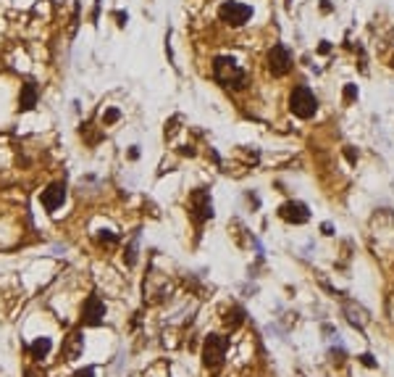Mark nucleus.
Masks as SVG:
<instances>
[{
  "label": "nucleus",
  "instance_id": "nucleus-1",
  "mask_svg": "<svg viewBox=\"0 0 394 377\" xmlns=\"http://www.w3.org/2000/svg\"><path fill=\"white\" fill-rule=\"evenodd\" d=\"M213 77L219 79L223 88H234V90H239V88H245V82H248V74L239 69V63L229 56H219V59L213 61Z\"/></svg>",
  "mask_w": 394,
  "mask_h": 377
},
{
  "label": "nucleus",
  "instance_id": "nucleus-2",
  "mask_svg": "<svg viewBox=\"0 0 394 377\" xmlns=\"http://www.w3.org/2000/svg\"><path fill=\"white\" fill-rule=\"evenodd\" d=\"M289 111L297 119H313L316 111H318V98L313 95V90L307 85H300L289 95Z\"/></svg>",
  "mask_w": 394,
  "mask_h": 377
},
{
  "label": "nucleus",
  "instance_id": "nucleus-3",
  "mask_svg": "<svg viewBox=\"0 0 394 377\" xmlns=\"http://www.w3.org/2000/svg\"><path fill=\"white\" fill-rule=\"evenodd\" d=\"M226 348H229V338L223 335H208L203 348V362L208 369H219L223 359H226Z\"/></svg>",
  "mask_w": 394,
  "mask_h": 377
},
{
  "label": "nucleus",
  "instance_id": "nucleus-4",
  "mask_svg": "<svg viewBox=\"0 0 394 377\" xmlns=\"http://www.w3.org/2000/svg\"><path fill=\"white\" fill-rule=\"evenodd\" d=\"M219 16H221V21H223V24H229V27H242L250 16H252V8L245 6V3L229 0V3H223V6L219 8Z\"/></svg>",
  "mask_w": 394,
  "mask_h": 377
},
{
  "label": "nucleus",
  "instance_id": "nucleus-5",
  "mask_svg": "<svg viewBox=\"0 0 394 377\" xmlns=\"http://www.w3.org/2000/svg\"><path fill=\"white\" fill-rule=\"evenodd\" d=\"M268 72L274 77H284L292 72V53L284 45H274L268 50Z\"/></svg>",
  "mask_w": 394,
  "mask_h": 377
},
{
  "label": "nucleus",
  "instance_id": "nucleus-6",
  "mask_svg": "<svg viewBox=\"0 0 394 377\" xmlns=\"http://www.w3.org/2000/svg\"><path fill=\"white\" fill-rule=\"evenodd\" d=\"M190 212H192V219L197 225H203L205 219L213 216V201H210V193L208 190H195L190 198Z\"/></svg>",
  "mask_w": 394,
  "mask_h": 377
},
{
  "label": "nucleus",
  "instance_id": "nucleus-7",
  "mask_svg": "<svg viewBox=\"0 0 394 377\" xmlns=\"http://www.w3.org/2000/svg\"><path fill=\"white\" fill-rule=\"evenodd\" d=\"M102 319H105V303L98 296H89L82 306V322L89 327H98V325H102Z\"/></svg>",
  "mask_w": 394,
  "mask_h": 377
},
{
  "label": "nucleus",
  "instance_id": "nucleus-8",
  "mask_svg": "<svg viewBox=\"0 0 394 377\" xmlns=\"http://www.w3.org/2000/svg\"><path fill=\"white\" fill-rule=\"evenodd\" d=\"M63 201H66V185H50L47 190H43V206L47 212H58L61 206H63Z\"/></svg>",
  "mask_w": 394,
  "mask_h": 377
},
{
  "label": "nucleus",
  "instance_id": "nucleus-9",
  "mask_svg": "<svg viewBox=\"0 0 394 377\" xmlns=\"http://www.w3.org/2000/svg\"><path fill=\"white\" fill-rule=\"evenodd\" d=\"M278 216L287 219V222H294V225H303V222L310 219V212H307L305 203H294V201H289V203H284V206L278 209Z\"/></svg>",
  "mask_w": 394,
  "mask_h": 377
},
{
  "label": "nucleus",
  "instance_id": "nucleus-10",
  "mask_svg": "<svg viewBox=\"0 0 394 377\" xmlns=\"http://www.w3.org/2000/svg\"><path fill=\"white\" fill-rule=\"evenodd\" d=\"M37 95H40V92H37V85H24V88H21V98H19V108H21V111H32V108L37 106Z\"/></svg>",
  "mask_w": 394,
  "mask_h": 377
},
{
  "label": "nucleus",
  "instance_id": "nucleus-11",
  "mask_svg": "<svg viewBox=\"0 0 394 377\" xmlns=\"http://www.w3.org/2000/svg\"><path fill=\"white\" fill-rule=\"evenodd\" d=\"M50 348H53L50 338H37V340L32 343V356H34V359H45V356L50 354Z\"/></svg>",
  "mask_w": 394,
  "mask_h": 377
},
{
  "label": "nucleus",
  "instance_id": "nucleus-12",
  "mask_svg": "<svg viewBox=\"0 0 394 377\" xmlns=\"http://www.w3.org/2000/svg\"><path fill=\"white\" fill-rule=\"evenodd\" d=\"M79 351H82V338H79V332H74V335H69V351H66V356L76 359Z\"/></svg>",
  "mask_w": 394,
  "mask_h": 377
},
{
  "label": "nucleus",
  "instance_id": "nucleus-13",
  "mask_svg": "<svg viewBox=\"0 0 394 377\" xmlns=\"http://www.w3.org/2000/svg\"><path fill=\"white\" fill-rule=\"evenodd\" d=\"M118 116H121V114H118L116 108H108V111L102 114V124H113V121H118Z\"/></svg>",
  "mask_w": 394,
  "mask_h": 377
},
{
  "label": "nucleus",
  "instance_id": "nucleus-14",
  "mask_svg": "<svg viewBox=\"0 0 394 377\" xmlns=\"http://www.w3.org/2000/svg\"><path fill=\"white\" fill-rule=\"evenodd\" d=\"M74 377H95V372H92V369H79V372H74Z\"/></svg>",
  "mask_w": 394,
  "mask_h": 377
},
{
  "label": "nucleus",
  "instance_id": "nucleus-15",
  "mask_svg": "<svg viewBox=\"0 0 394 377\" xmlns=\"http://www.w3.org/2000/svg\"><path fill=\"white\" fill-rule=\"evenodd\" d=\"M100 241L102 243H116V235H111V232H108V235H100Z\"/></svg>",
  "mask_w": 394,
  "mask_h": 377
},
{
  "label": "nucleus",
  "instance_id": "nucleus-16",
  "mask_svg": "<svg viewBox=\"0 0 394 377\" xmlns=\"http://www.w3.org/2000/svg\"><path fill=\"white\" fill-rule=\"evenodd\" d=\"M352 98H355V88L350 85V88H347V101H352Z\"/></svg>",
  "mask_w": 394,
  "mask_h": 377
}]
</instances>
